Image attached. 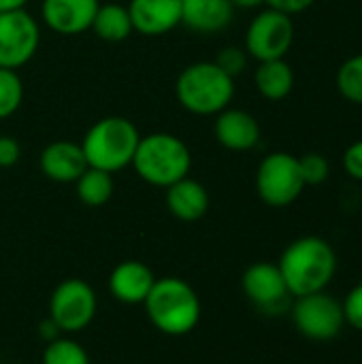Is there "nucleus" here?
<instances>
[{
	"label": "nucleus",
	"instance_id": "obj_1",
	"mask_svg": "<svg viewBox=\"0 0 362 364\" xmlns=\"http://www.w3.org/2000/svg\"><path fill=\"white\" fill-rule=\"evenodd\" d=\"M277 267L290 294L299 299L326 290L337 273V254L322 237H301L284 250Z\"/></svg>",
	"mask_w": 362,
	"mask_h": 364
},
{
	"label": "nucleus",
	"instance_id": "obj_2",
	"mask_svg": "<svg viewBox=\"0 0 362 364\" xmlns=\"http://www.w3.org/2000/svg\"><path fill=\"white\" fill-rule=\"evenodd\" d=\"M139 141L141 134L130 119L111 115L92 124L79 145L90 168L113 175L132 164Z\"/></svg>",
	"mask_w": 362,
	"mask_h": 364
},
{
	"label": "nucleus",
	"instance_id": "obj_3",
	"mask_svg": "<svg viewBox=\"0 0 362 364\" xmlns=\"http://www.w3.org/2000/svg\"><path fill=\"white\" fill-rule=\"evenodd\" d=\"M175 94L186 111L194 115H218L235 98V79L215 62H194L179 73Z\"/></svg>",
	"mask_w": 362,
	"mask_h": 364
},
{
	"label": "nucleus",
	"instance_id": "obj_4",
	"mask_svg": "<svg viewBox=\"0 0 362 364\" xmlns=\"http://www.w3.org/2000/svg\"><path fill=\"white\" fill-rule=\"evenodd\" d=\"M132 166L145 183L169 188L188 177L192 154L179 136L169 132H154L141 136L132 158Z\"/></svg>",
	"mask_w": 362,
	"mask_h": 364
},
{
	"label": "nucleus",
	"instance_id": "obj_5",
	"mask_svg": "<svg viewBox=\"0 0 362 364\" xmlns=\"http://www.w3.org/2000/svg\"><path fill=\"white\" fill-rule=\"evenodd\" d=\"M143 305L151 324L173 337L190 333L201 318V301L194 288L179 277L156 279Z\"/></svg>",
	"mask_w": 362,
	"mask_h": 364
},
{
	"label": "nucleus",
	"instance_id": "obj_6",
	"mask_svg": "<svg viewBox=\"0 0 362 364\" xmlns=\"http://www.w3.org/2000/svg\"><path fill=\"white\" fill-rule=\"evenodd\" d=\"M299 158L288 151L265 156L256 171V192L260 200L273 209L290 207L305 190Z\"/></svg>",
	"mask_w": 362,
	"mask_h": 364
},
{
	"label": "nucleus",
	"instance_id": "obj_7",
	"mask_svg": "<svg viewBox=\"0 0 362 364\" xmlns=\"http://www.w3.org/2000/svg\"><path fill=\"white\" fill-rule=\"evenodd\" d=\"M294 43V21L290 15L265 9L260 11L245 30V45L250 58L258 62L282 60Z\"/></svg>",
	"mask_w": 362,
	"mask_h": 364
},
{
	"label": "nucleus",
	"instance_id": "obj_8",
	"mask_svg": "<svg viewBox=\"0 0 362 364\" xmlns=\"http://www.w3.org/2000/svg\"><path fill=\"white\" fill-rule=\"evenodd\" d=\"M292 322L303 337L312 341H331L341 333L346 318L341 303L322 290L294 301Z\"/></svg>",
	"mask_w": 362,
	"mask_h": 364
},
{
	"label": "nucleus",
	"instance_id": "obj_9",
	"mask_svg": "<svg viewBox=\"0 0 362 364\" xmlns=\"http://www.w3.org/2000/svg\"><path fill=\"white\" fill-rule=\"evenodd\" d=\"M38 43L41 28L26 9L0 13V68H21L34 58Z\"/></svg>",
	"mask_w": 362,
	"mask_h": 364
},
{
	"label": "nucleus",
	"instance_id": "obj_10",
	"mask_svg": "<svg viewBox=\"0 0 362 364\" xmlns=\"http://www.w3.org/2000/svg\"><path fill=\"white\" fill-rule=\"evenodd\" d=\"M96 316V294L83 279H64L51 294L49 320L64 333L85 328Z\"/></svg>",
	"mask_w": 362,
	"mask_h": 364
},
{
	"label": "nucleus",
	"instance_id": "obj_11",
	"mask_svg": "<svg viewBox=\"0 0 362 364\" xmlns=\"http://www.w3.org/2000/svg\"><path fill=\"white\" fill-rule=\"evenodd\" d=\"M241 286H243V292L250 299V303L271 316L284 311L288 305V299L292 296L280 267L273 262L252 264L243 273Z\"/></svg>",
	"mask_w": 362,
	"mask_h": 364
},
{
	"label": "nucleus",
	"instance_id": "obj_12",
	"mask_svg": "<svg viewBox=\"0 0 362 364\" xmlns=\"http://www.w3.org/2000/svg\"><path fill=\"white\" fill-rule=\"evenodd\" d=\"M98 6V0H43L41 17L55 34L75 36L92 28Z\"/></svg>",
	"mask_w": 362,
	"mask_h": 364
},
{
	"label": "nucleus",
	"instance_id": "obj_13",
	"mask_svg": "<svg viewBox=\"0 0 362 364\" xmlns=\"http://www.w3.org/2000/svg\"><path fill=\"white\" fill-rule=\"evenodd\" d=\"M132 28L143 36H162L181 23V0H130Z\"/></svg>",
	"mask_w": 362,
	"mask_h": 364
},
{
	"label": "nucleus",
	"instance_id": "obj_14",
	"mask_svg": "<svg viewBox=\"0 0 362 364\" xmlns=\"http://www.w3.org/2000/svg\"><path fill=\"white\" fill-rule=\"evenodd\" d=\"M215 141L230 151H250L260 141L258 119L243 109H224L215 115Z\"/></svg>",
	"mask_w": 362,
	"mask_h": 364
},
{
	"label": "nucleus",
	"instance_id": "obj_15",
	"mask_svg": "<svg viewBox=\"0 0 362 364\" xmlns=\"http://www.w3.org/2000/svg\"><path fill=\"white\" fill-rule=\"evenodd\" d=\"M41 171L47 179L58 183H70L87 168L83 149L73 141H53L41 151Z\"/></svg>",
	"mask_w": 362,
	"mask_h": 364
},
{
	"label": "nucleus",
	"instance_id": "obj_16",
	"mask_svg": "<svg viewBox=\"0 0 362 364\" xmlns=\"http://www.w3.org/2000/svg\"><path fill=\"white\" fill-rule=\"evenodd\" d=\"M156 284V277L151 269L139 260H126L119 262L111 277H109V290L111 294L126 305H139L145 303L147 294L151 292Z\"/></svg>",
	"mask_w": 362,
	"mask_h": 364
},
{
	"label": "nucleus",
	"instance_id": "obj_17",
	"mask_svg": "<svg viewBox=\"0 0 362 364\" xmlns=\"http://www.w3.org/2000/svg\"><path fill=\"white\" fill-rule=\"evenodd\" d=\"M230 0H181V23L198 34H218L233 23Z\"/></svg>",
	"mask_w": 362,
	"mask_h": 364
},
{
	"label": "nucleus",
	"instance_id": "obj_18",
	"mask_svg": "<svg viewBox=\"0 0 362 364\" xmlns=\"http://www.w3.org/2000/svg\"><path fill=\"white\" fill-rule=\"evenodd\" d=\"M166 209L181 222H196L209 209V192L201 181L183 177L166 188Z\"/></svg>",
	"mask_w": 362,
	"mask_h": 364
},
{
	"label": "nucleus",
	"instance_id": "obj_19",
	"mask_svg": "<svg viewBox=\"0 0 362 364\" xmlns=\"http://www.w3.org/2000/svg\"><path fill=\"white\" fill-rule=\"evenodd\" d=\"M254 83L262 98L277 102L290 96L294 87V70L286 62V58L258 62V68L254 73Z\"/></svg>",
	"mask_w": 362,
	"mask_h": 364
},
{
	"label": "nucleus",
	"instance_id": "obj_20",
	"mask_svg": "<svg viewBox=\"0 0 362 364\" xmlns=\"http://www.w3.org/2000/svg\"><path fill=\"white\" fill-rule=\"evenodd\" d=\"M90 30H94V34L98 38L109 41V43L126 41L130 36V32L134 30L132 21H130L128 6H122V4H115V2L100 4L96 15H94V21H92Z\"/></svg>",
	"mask_w": 362,
	"mask_h": 364
},
{
	"label": "nucleus",
	"instance_id": "obj_21",
	"mask_svg": "<svg viewBox=\"0 0 362 364\" xmlns=\"http://www.w3.org/2000/svg\"><path fill=\"white\" fill-rule=\"evenodd\" d=\"M77 183V196L87 207H102L113 196V177L111 173L98 168H85Z\"/></svg>",
	"mask_w": 362,
	"mask_h": 364
},
{
	"label": "nucleus",
	"instance_id": "obj_22",
	"mask_svg": "<svg viewBox=\"0 0 362 364\" xmlns=\"http://www.w3.org/2000/svg\"><path fill=\"white\" fill-rule=\"evenodd\" d=\"M335 85L348 102L362 107V51L350 55L337 68Z\"/></svg>",
	"mask_w": 362,
	"mask_h": 364
},
{
	"label": "nucleus",
	"instance_id": "obj_23",
	"mask_svg": "<svg viewBox=\"0 0 362 364\" xmlns=\"http://www.w3.org/2000/svg\"><path fill=\"white\" fill-rule=\"evenodd\" d=\"M23 100V83L17 70L0 68V119L11 117Z\"/></svg>",
	"mask_w": 362,
	"mask_h": 364
},
{
	"label": "nucleus",
	"instance_id": "obj_24",
	"mask_svg": "<svg viewBox=\"0 0 362 364\" xmlns=\"http://www.w3.org/2000/svg\"><path fill=\"white\" fill-rule=\"evenodd\" d=\"M43 364H90V356L73 339H53L43 352Z\"/></svg>",
	"mask_w": 362,
	"mask_h": 364
},
{
	"label": "nucleus",
	"instance_id": "obj_25",
	"mask_svg": "<svg viewBox=\"0 0 362 364\" xmlns=\"http://www.w3.org/2000/svg\"><path fill=\"white\" fill-rule=\"evenodd\" d=\"M299 166H301V175H303L305 186H322L331 175L329 158L324 154H318V151H309V154L301 156Z\"/></svg>",
	"mask_w": 362,
	"mask_h": 364
},
{
	"label": "nucleus",
	"instance_id": "obj_26",
	"mask_svg": "<svg viewBox=\"0 0 362 364\" xmlns=\"http://www.w3.org/2000/svg\"><path fill=\"white\" fill-rule=\"evenodd\" d=\"M247 60H250V55H247V51H245L243 47L228 45V47H222V49L218 51V55H215L213 62H215L226 75H230V77L235 79L237 75H241V73L245 70Z\"/></svg>",
	"mask_w": 362,
	"mask_h": 364
},
{
	"label": "nucleus",
	"instance_id": "obj_27",
	"mask_svg": "<svg viewBox=\"0 0 362 364\" xmlns=\"http://www.w3.org/2000/svg\"><path fill=\"white\" fill-rule=\"evenodd\" d=\"M341 307H344L346 324H350L352 328H356V331L362 333V284H358L356 288H352L348 292V296L341 303Z\"/></svg>",
	"mask_w": 362,
	"mask_h": 364
},
{
	"label": "nucleus",
	"instance_id": "obj_28",
	"mask_svg": "<svg viewBox=\"0 0 362 364\" xmlns=\"http://www.w3.org/2000/svg\"><path fill=\"white\" fill-rule=\"evenodd\" d=\"M341 164H344V171L348 177L362 181V139L346 147Z\"/></svg>",
	"mask_w": 362,
	"mask_h": 364
},
{
	"label": "nucleus",
	"instance_id": "obj_29",
	"mask_svg": "<svg viewBox=\"0 0 362 364\" xmlns=\"http://www.w3.org/2000/svg\"><path fill=\"white\" fill-rule=\"evenodd\" d=\"M265 4L273 11L286 13V15H299L305 13L307 9H312L316 4V0H265Z\"/></svg>",
	"mask_w": 362,
	"mask_h": 364
},
{
	"label": "nucleus",
	"instance_id": "obj_30",
	"mask_svg": "<svg viewBox=\"0 0 362 364\" xmlns=\"http://www.w3.org/2000/svg\"><path fill=\"white\" fill-rule=\"evenodd\" d=\"M19 156H21L19 143L11 136H0V166L9 168V166L17 164Z\"/></svg>",
	"mask_w": 362,
	"mask_h": 364
},
{
	"label": "nucleus",
	"instance_id": "obj_31",
	"mask_svg": "<svg viewBox=\"0 0 362 364\" xmlns=\"http://www.w3.org/2000/svg\"><path fill=\"white\" fill-rule=\"evenodd\" d=\"M30 0H0V13H6V11H19V9H26Z\"/></svg>",
	"mask_w": 362,
	"mask_h": 364
},
{
	"label": "nucleus",
	"instance_id": "obj_32",
	"mask_svg": "<svg viewBox=\"0 0 362 364\" xmlns=\"http://www.w3.org/2000/svg\"><path fill=\"white\" fill-rule=\"evenodd\" d=\"M235 9H258L265 4V0H230Z\"/></svg>",
	"mask_w": 362,
	"mask_h": 364
}]
</instances>
